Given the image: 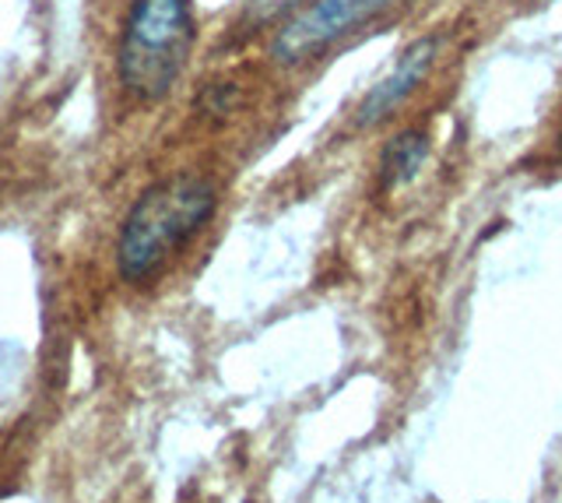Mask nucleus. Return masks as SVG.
Masks as SVG:
<instances>
[{"label": "nucleus", "instance_id": "0eeeda50", "mask_svg": "<svg viewBox=\"0 0 562 503\" xmlns=\"http://www.w3.org/2000/svg\"><path fill=\"white\" fill-rule=\"evenodd\" d=\"M559 163H562V137H559Z\"/></svg>", "mask_w": 562, "mask_h": 503}, {"label": "nucleus", "instance_id": "39448f33", "mask_svg": "<svg viewBox=\"0 0 562 503\" xmlns=\"http://www.w3.org/2000/svg\"><path fill=\"white\" fill-rule=\"evenodd\" d=\"M429 155V142L422 131H404L397 134L391 145L383 148V159H380V172H383V187H401L418 177L422 163Z\"/></svg>", "mask_w": 562, "mask_h": 503}, {"label": "nucleus", "instance_id": "f03ea898", "mask_svg": "<svg viewBox=\"0 0 562 503\" xmlns=\"http://www.w3.org/2000/svg\"><path fill=\"white\" fill-rule=\"evenodd\" d=\"M193 22L183 0H134L120 43V85L134 99H162L190 57Z\"/></svg>", "mask_w": 562, "mask_h": 503}, {"label": "nucleus", "instance_id": "f257e3e1", "mask_svg": "<svg viewBox=\"0 0 562 503\" xmlns=\"http://www.w3.org/2000/svg\"><path fill=\"white\" fill-rule=\"evenodd\" d=\"M218 190L211 180L180 172L162 183L148 187L123 219L116 239V265L120 279L145 286L169 265L172 254H180L187 239H193L204 222L215 215Z\"/></svg>", "mask_w": 562, "mask_h": 503}, {"label": "nucleus", "instance_id": "7ed1b4c3", "mask_svg": "<svg viewBox=\"0 0 562 503\" xmlns=\"http://www.w3.org/2000/svg\"><path fill=\"white\" fill-rule=\"evenodd\" d=\"M391 4V0H316L281 25L274 36V57L281 64H299L316 57L330 43L348 36L351 29L366 25L369 19Z\"/></svg>", "mask_w": 562, "mask_h": 503}, {"label": "nucleus", "instance_id": "20e7f679", "mask_svg": "<svg viewBox=\"0 0 562 503\" xmlns=\"http://www.w3.org/2000/svg\"><path fill=\"white\" fill-rule=\"evenodd\" d=\"M432 60H436V40H418L401 54V60L394 64V71L386 75L380 85L369 89V96L362 99L359 107V127H373L380 120L391 116L404 99H408L426 75L432 71Z\"/></svg>", "mask_w": 562, "mask_h": 503}, {"label": "nucleus", "instance_id": "423d86ee", "mask_svg": "<svg viewBox=\"0 0 562 503\" xmlns=\"http://www.w3.org/2000/svg\"><path fill=\"white\" fill-rule=\"evenodd\" d=\"M295 4H303V0H254V8L260 11V19H274V14H281V11H292Z\"/></svg>", "mask_w": 562, "mask_h": 503}]
</instances>
